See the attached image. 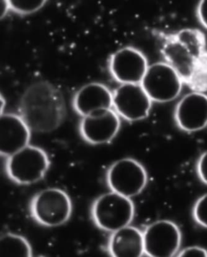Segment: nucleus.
<instances>
[{
	"mask_svg": "<svg viewBox=\"0 0 207 257\" xmlns=\"http://www.w3.org/2000/svg\"><path fill=\"white\" fill-rule=\"evenodd\" d=\"M160 35L163 39L161 51L165 62L193 91H206L207 50L202 32L188 28Z\"/></svg>",
	"mask_w": 207,
	"mask_h": 257,
	"instance_id": "f257e3e1",
	"label": "nucleus"
},
{
	"mask_svg": "<svg viewBox=\"0 0 207 257\" xmlns=\"http://www.w3.org/2000/svg\"><path fill=\"white\" fill-rule=\"evenodd\" d=\"M140 84L152 102L165 103L179 96L183 82L168 63L157 62L148 67Z\"/></svg>",
	"mask_w": 207,
	"mask_h": 257,
	"instance_id": "0eeeda50",
	"label": "nucleus"
},
{
	"mask_svg": "<svg viewBox=\"0 0 207 257\" xmlns=\"http://www.w3.org/2000/svg\"><path fill=\"white\" fill-rule=\"evenodd\" d=\"M178 256L206 257L207 251L205 248L199 247H190L183 249Z\"/></svg>",
	"mask_w": 207,
	"mask_h": 257,
	"instance_id": "aec40b11",
	"label": "nucleus"
},
{
	"mask_svg": "<svg viewBox=\"0 0 207 257\" xmlns=\"http://www.w3.org/2000/svg\"><path fill=\"white\" fill-rule=\"evenodd\" d=\"M197 173L201 181L207 185V151L199 158L197 163Z\"/></svg>",
	"mask_w": 207,
	"mask_h": 257,
	"instance_id": "6ab92c4d",
	"label": "nucleus"
},
{
	"mask_svg": "<svg viewBox=\"0 0 207 257\" xmlns=\"http://www.w3.org/2000/svg\"><path fill=\"white\" fill-rule=\"evenodd\" d=\"M113 107L125 120L137 121L150 114L152 100L141 84H123L113 92Z\"/></svg>",
	"mask_w": 207,
	"mask_h": 257,
	"instance_id": "1a4fd4ad",
	"label": "nucleus"
},
{
	"mask_svg": "<svg viewBox=\"0 0 207 257\" xmlns=\"http://www.w3.org/2000/svg\"><path fill=\"white\" fill-rule=\"evenodd\" d=\"M134 215L135 206L131 198L113 191L99 196L91 208L94 224L106 232H113L129 226Z\"/></svg>",
	"mask_w": 207,
	"mask_h": 257,
	"instance_id": "39448f33",
	"label": "nucleus"
},
{
	"mask_svg": "<svg viewBox=\"0 0 207 257\" xmlns=\"http://www.w3.org/2000/svg\"><path fill=\"white\" fill-rule=\"evenodd\" d=\"M121 127L120 118L113 108L83 116L79 123L82 139L89 144H105L113 140Z\"/></svg>",
	"mask_w": 207,
	"mask_h": 257,
	"instance_id": "9b49d317",
	"label": "nucleus"
},
{
	"mask_svg": "<svg viewBox=\"0 0 207 257\" xmlns=\"http://www.w3.org/2000/svg\"><path fill=\"white\" fill-rule=\"evenodd\" d=\"M66 114L64 95L49 81L34 82L20 98L18 115L31 132L46 134L56 131L65 120Z\"/></svg>",
	"mask_w": 207,
	"mask_h": 257,
	"instance_id": "f03ea898",
	"label": "nucleus"
},
{
	"mask_svg": "<svg viewBox=\"0 0 207 257\" xmlns=\"http://www.w3.org/2000/svg\"><path fill=\"white\" fill-rule=\"evenodd\" d=\"M74 110L82 117L113 107V92L105 84L91 83L81 87L74 95Z\"/></svg>",
	"mask_w": 207,
	"mask_h": 257,
	"instance_id": "4468645a",
	"label": "nucleus"
},
{
	"mask_svg": "<svg viewBox=\"0 0 207 257\" xmlns=\"http://www.w3.org/2000/svg\"><path fill=\"white\" fill-rule=\"evenodd\" d=\"M10 10L9 1L8 0H2L1 1V18L6 15L9 10Z\"/></svg>",
	"mask_w": 207,
	"mask_h": 257,
	"instance_id": "4be33fe9",
	"label": "nucleus"
},
{
	"mask_svg": "<svg viewBox=\"0 0 207 257\" xmlns=\"http://www.w3.org/2000/svg\"><path fill=\"white\" fill-rule=\"evenodd\" d=\"M0 153L7 158L29 145L31 130L18 114L1 113Z\"/></svg>",
	"mask_w": 207,
	"mask_h": 257,
	"instance_id": "ddd939ff",
	"label": "nucleus"
},
{
	"mask_svg": "<svg viewBox=\"0 0 207 257\" xmlns=\"http://www.w3.org/2000/svg\"><path fill=\"white\" fill-rule=\"evenodd\" d=\"M175 120L182 131L195 132L207 126V95L193 91L185 95L177 104Z\"/></svg>",
	"mask_w": 207,
	"mask_h": 257,
	"instance_id": "f8f14e48",
	"label": "nucleus"
},
{
	"mask_svg": "<svg viewBox=\"0 0 207 257\" xmlns=\"http://www.w3.org/2000/svg\"><path fill=\"white\" fill-rule=\"evenodd\" d=\"M193 216L198 224L207 228V193L199 198L195 204Z\"/></svg>",
	"mask_w": 207,
	"mask_h": 257,
	"instance_id": "a211bd4d",
	"label": "nucleus"
},
{
	"mask_svg": "<svg viewBox=\"0 0 207 257\" xmlns=\"http://www.w3.org/2000/svg\"><path fill=\"white\" fill-rule=\"evenodd\" d=\"M145 253L151 257H171L179 251L181 232L169 220L154 222L143 232Z\"/></svg>",
	"mask_w": 207,
	"mask_h": 257,
	"instance_id": "6e6552de",
	"label": "nucleus"
},
{
	"mask_svg": "<svg viewBox=\"0 0 207 257\" xmlns=\"http://www.w3.org/2000/svg\"><path fill=\"white\" fill-rule=\"evenodd\" d=\"M108 250L114 257L142 256L145 253L143 232L130 225L112 232Z\"/></svg>",
	"mask_w": 207,
	"mask_h": 257,
	"instance_id": "2eb2a0df",
	"label": "nucleus"
},
{
	"mask_svg": "<svg viewBox=\"0 0 207 257\" xmlns=\"http://www.w3.org/2000/svg\"><path fill=\"white\" fill-rule=\"evenodd\" d=\"M148 67L144 54L132 47L114 53L110 61L111 75L122 84L141 83Z\"/></svg>",
	"mask_w": 207,
	"mask_h": 257,
	"instance_id": "9d476101",
	"label": "nucleus"
},
{
	"mask_svg": "<svg viewBox=\"0 0 207 257\" xmlns=\"http://www.w3.org/2000/svg\"><path fill=\"white\" fill-rule=\"evenodd\" d=\"M106 182L113 192L131 198L140 194L147 186V172L139 161L123 158L109 168Z\"/></svg>",
	"mask_w": 207,
	"mask_h": 257,
	"instance_id": "423d86ee",
	"label": "nucleus"
},
{
	"mask_svg": "<svg viewBox=\"0 0 207 257\" xmlns=\"http://www.w3.org/2000/svg\"><path fill=\"white\" fill-rule=\"evenodd\" d=\"M199 21L204 27L207 29V0L199 3L197 10Z\"/></svg>",
	"mask_w": 207,
	"mask_h": 257,
	"instance_id": "412c9836",
	"label": "nucleus"
},
{
	"mask_svg": "<svg viewBox=\"0 0 207 257\" xmlns=\"http://www.w3.org/2000/svg\"><path fill=\"white\" fill-rule=\"evenodd\" d=\"M50 164L49 156L43 149L29 145L6 158L5 170L15 184L29 185L43 179Z\"/></svg>",
	"mask_w": 207,
	"mask_h": 257,
	"instance_id": "20e7f679",
	"label": "nucleus"
},
{
	"mask_svg": "<svg viewBox=\"0 0 207 257\" xmlns=\"http://www.w3.org/2000/svg\"><path fill=\"white\" fill-rule=\"evenodd\" d=\"M45 0H9L10 10L20 15L37 12L44 6Z\"/></svg>",
	"mask_w": 207,
	"mask_h": 257,
	"instance_id": "f3484780",
	"label": "nucleus"
},
{
	"mask_svg": "<svg viewBox=\"0 0 207 257\" xmlns=\"http://www.w3.org/2000/svg\"><path fill=\"white\" fill-rule=\"evenodd\" d=\"M29 213L37 223L42 226H62L70 218L72 201L64 190L48 188L40 191L29 203Z\"/></svg>",
	"mask_w": 207,
	"mask_h": 257,
	"instance_id": "7ed1b4c3",
	"label": "nucleus"
},
{
	"mask_svg": "<svg viewBox=\"0 0 207 257\" xmlns=\"http://www.w3.org/2000/svg\"><path fill=\"white\" fill-rule=\"evenodd\" d=\"M1 257L33 256V249L30 243L22 235L7 232L0 238Z\"/></svg>",
	"mask_w": 207,
	"mask_h": 257,
	"instance_id": "dca6fc26",
	"label": "nucleus"
}]
</instances>
